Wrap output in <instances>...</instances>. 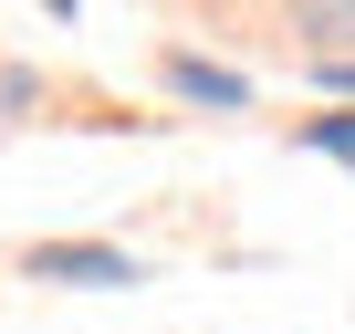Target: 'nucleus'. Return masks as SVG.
<instances>
[{"label": "nucleus", "mask_w": 355, "mask_h": 334, "mask_svg": "<svg viewBox=\"0 0 355 334\" xmlns=\"http://www.w3.org/2000/svg\"><path fill=\"white\" fill-rule=\"evenodd\" d=\"M303 21H313L324 42H345V32H355V0H303Z\"/></svg>", "instance_id": "4"}, {"label": "nucleus", "mask_w": 355, "mask_h": 334, "mask_svg": "<svg viewBox=\"0 0 355 334\" xmlns=\"http://www.w3.org/2000/svg\"><path fill=\"white\" fill-rule=\"evenodd\" d=\"M32 282H136V261L94 251V240H53V251H32Z\"/></svg>", "instance_id": "1"}, {"label": "nucleus", "mask_w": 355, "mask_h": 334, "mask_svg": "<svg viewBox=\"0 0 355 334\" xmlns=\"http://www.w3.org/2000/svg\"><path fill=\"white\" fill-rule=\"evenodd\" d=\"M167 84L199 94V105H241V73H220V63H167Z\"/></svg>", "instance_id": "2"}, {"label": "nucleus", "mask_w": 355, "mask_h": 334, "mask_svg": "<svg viewBox=\"0 0 355 334\" xmlns=\"http://www.w3.org/2000/svg\"><path fill=\"white\" fill-rule=\"evenodd\" d=\"M42 11H73V0H42Z\"/></svg>", "instance_id": "6"}, {"label": "nucleus", "mask_w": 355, "mask_h": 334, "mask_svg": "<svg viewBox=\"0 0 355 334\" xmlns=\"http://www.w3.org/2000/svg\"><path fill=\"white\" fill-rule=\"evenodd\" d=\"M324 84H355V63H324Z\"/></svg>", "instance_id": "5"}, {"label": "nucleus", "mask_w": 355, "mask_h": 334, "mask_svg": "<svg viewBox=\"0 0 355 334\" xmlns=\"http://www.w3.org/2000/svg\"><path fill=\"white\" fill-rule=\"evenodd\" d=\"M303 146H313V157H355V115H313Z\"/></svg>", "instance_id": "3"}]
</instances>
